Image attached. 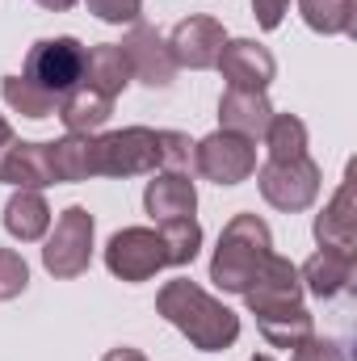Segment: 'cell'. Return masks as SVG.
Segmentation results:
<instances>
[{"mask_svg":"<svg viewBox=\"0 0 357 361\" xmlns=\"http://www.w3.org/2000/svg\"><path fill=\"white\" fill-rule=\"evenodd\" d=\"M25 286H30V265L21 261V252H13V248H0V302L17 298Z\"/></svg>","mask_w":357,"mask_h":361,"instance_id":"obj_27","label":"cell"},{"mask_svg":"<svg viewBox=\"0 0 357 361\" xmlns=\"http://www.w3.org/2000/svg\"><path fill=\"white\" fill-rule=\"evenodd\" d=\"M244 302L253 315H265V311H277V307H294L303 302V281H298V269L286 261V257H269L265 269L257 273V281L244 290Z\"/></svg>","mask_w":357,"mask_h":361,"instance_id":"obj_12","label":"cell"},{"mask_svg":"<svg viewBox=\"0 0 357 361\" xmlns=\"http://www.w3.org/2000/svg\"><path fill=\"white\" fill-rule=\"evenodd\" d=\"M298 13L315 34H357V0H298Z\"/></svg>","mask_w":357,"mask_h":361,"instance_id":"obj_23","label":"cell"},{"mask_svg":"<svg viewBox=\"0 0 357 361\" xmlns=\"http://www.w3.org/2000/svg\"><path fill=\"white\" fill-rule=\"evenodd\" d=\"M85 4H89V13H97V17L109 21V25L139 21V13H143V0H85Z\"/></svg>","mask_w":357,"mask_h":361,"instance_id":"obj_30","label":"cell"},{"mask_svg":"<svg viewBox=\"0 0 357 361\" xmlns=\"http://www.w3.org/2000/svg\"><path fill=\"white\" fill-rule=\"evenodd\" d=\"M257 328H261V336H265L269 345H277V349H294L298 341H307V336L315 332L311 311H307L303 302H294V307H277V311L257 315Z\"/></svg>","mask_w":357,"mask_h":361,"instance_id":"obj_22","label":"cell"},{"mask_svg":"<svg viewBox=\"0 0 357 361\" xmlns=\"http://www.w3.org/2000/svg\"><path fill=\"white\" fill-rule=\"evenodd\" d=\"M193 169L214 185H240L257 173V143L231 130H214L193 143Z\"/></svg>","mask_w":357,"mask_h":361,"instance_id":"obj_8","label":"cell"},{"mask_svg":"<svg viewBox=\"0 0 357 361\" xmlns=\"http://www.w3.org/2000/svg\"><path fill=\"white\" fill-rule=\"evenodd\" d=\"M353 269H357V252H345V248H320L303 269H298V281L303 290H311L315 298H337L353 286Z\"/></svg>","mask_w":357,"mask_h":361,"instance_id":"obj_14","label":"cell"},{"mask_svg":"<svg viewBox=\"0 0 357 361\" xmlns=\"http://www.w3.org/2000/svg\"><path fill=\"white\" fill-rule=\"evenodd\" d=\"M13 147H17V135H13V126L0 118V177H4V160H8Z\"/></svg>","mask_w":357,"mask_h":361,"instance_id":"obj_32","label":"cell"},{"mask_svg":"<svg viewBox=\"0 0 357 361\" xmlns=\"http://www.w3.org/2000/svg\"><path fill=\"white\" fill-rule=\"evenodd\" d=\"M55 114H59V122L68 126V135H97V130L109 122L114 101H109V97H101L97 89H89V85H76L72 92H63V97H59Z\"/></svg>","mask_w":357,"mask_h":361,"instance_id":"obj_17","label":"cell"},{"mask_svg":"<svg viewBox=\"0 0 357 361\" xmlns=\"http://www.w3.org/2000/svg\"><path fill=\"white\" fill-rule=\"evenodd\" d=\"M38 4H42V8H51V13H63V8H72L76 0H38Z\"/></svg>","mask_w":357,"mask_h":361,"instance_id":"obj_34","label":"cell"},{"mask_svg":"<svg viewBox=\"0 0 357 361\" xmlns=\"http://www.w3.org/2000/svg\"><path fill=\"white\" fill-rule=\"evenodd\" d=\"M92 214L85 206H68L59 219H55V231L47 235V248H42V265L51 277L59 281H72L89 269L92 261Z\"/></svg>","mask_w":357,"mask_h":361,"instance_id":"obj_4","label":"cell"},{"mask_svg":"<svg viewBox=\"0 0 357 361\" xmlns=\"http://www.w3.org/2000/svg\"><path fill=\"white\" fill-rule=\"evenodd\" d=\"M105 265L122 281H147L169 265V244L156 227H122L105 244Z\"/></svg>","mask_w":357,"mask_h":361,"instance_id":"obj_7","label":"cell"},{"mask_svg":"<svg viewBox=\"0 0 357 361\" xmlns=\"http://www.w3.org/2000/svg\"><path fill=\"white\" fill-rule=\"evenodd\" d=\"M160 169V130L126 126L92 135V177H143Z\"/></svg>","mask_w":357,"mask_h":361,"instance_id":"obj_3","label":"cell"},{"mask_svg":"<svg viewBox=\"0 0 357 361\" xmlns=\"http://www.w3.org/2000/svg\"><path fill=\"white\" fill-rule=\"evenodd\" d=\"M80 85L97 89L101 97H118V92L131 85V68H126V55L118 42H97L85 51V72H80Z\"/></svg>","mask_w":357,"mask_h":361,"instance_id":"obj_18","label":"cell"},{"mask_svg":"<svg viewBox=\"0 0 357 361\" xmlns=\"http://www.w3.org/2000/svg\"><path fill=\"white\" fill-rule=\"evenodd\" d=\"M290 361H345V349L337 345V341H324V336H307V341H298L294 349H290Z\"/></svg>","mask_w":357,"mask_h":361,"instance_id":"obj_29","label":"cell"},{"mask_svg":"<svg viewBox=\"0 0 357 361\" xmlns=\"http://www.w3.org/2000/svg\"><path fill=\"white\" fill-rule=\"evenodd\" d=\"M286 8H290V0H253V17H257L261 30H277Z\"/></svg>","mask_w":357,"mask_h":361,"instance_id":"obj_31","label":"cell"},{"mask_svg":"<svg viewBox=\"0 0 357 361\" xmlns=\"http://www.w3.org/2000/svg\"><path fill=\"white\" fill-rule=\"evenodd\" d=\"M47 152H51L55 185H76L92 177V135H63L47 143Z\"/></svg>","mask_w":357,"mask_h":361,"instance_id":"obj_21","label":"cell"},{"mask_svg":"<svg viewBox=\"0 0 357 361\" xmlns=\"http://www.w3.org/2000/svg\"><path fill=\"white\" fill-rule=\"evenodd\" d=\"M4 227L13 240L21 244H34L51 231V206L38 189H17L8 202H4Z\"/></svg>","mask_w":357,"mask_h":361,"instance_id":"obj_19","label":"cell"},{"mask_svg":"<svg viewBox=\"0 0 357 361\" xmlns=\"http://www.w3.org/2000/svg\"><path fill=\"white\" fill-rule=\"evenodd\" d=\"M122 55H126V68L131 76H139L147 89H169L173 76H177V63H173V51H169V38L147 25V21H131L126 38L118 42Z\"/></svg>","mask_w":357,"mask_h":361,"instance_id":"obj_9","label":"cell"},{"mask_svg":"<svg viewBox=\"0 0 357 361\" xmlns=\"http://www.w3.org/2000/svg\"><path fill=\"white\" fill-rule=\"evenodd\" d=\"M257 185H261V197H265L273 210L298 214V210H307L320 197V164L311 156L269 160V164H261V173H257Z\"/></svg>","mask_w":357,"mask_h":361,"instance_id":"obj_6","label":"cell"},{"mask_svg":"<svg viewBox=\"0 0 357 361\" xmlns=\"http://www.w3.org/2000/svg\"><path fill=\"white\" fill-rule=\"evenodd\" d=\"M273 257V235H269L265 219L257 214H236L223 235H219V248L210 257V281L227 294H244L257 273L265 269V261Z\"/></svg>","mask_w":357,"mask_h":361,"instance_id":"obj_2","label":"cell"},{"mask_svg":"<svg viewBox=\"0 0 357 361\" xmlns=\"http://www.w3.org/2000/svg\"><path fill=\"white\" fill-rule=\"evenodd\" d=\"M143 206L156 223H169V219H193L198 210V189L185 173H160V177L147 180L143 189Z\"/></svg>","mask_w":357,"mask_h":361,"instance_id":"obj_16","label":"cell"},{"mask_svg":"<svg viewBox=\"0 0 357 361\" xmlns=\"http://www.w3.org/2000/svg\"><path fill=\"white\" fill-rule=\"evenodd\" d=\"M160 235L169 244V265H189L202 248V227L198 219H169L160 223Z\"/></svg>","mask_w":357,"mask_h":361,"instance_id":"obj_26","label":"cell"},{"mask_svg":"<svg viewBox=\"0 0 357 361\" xmlns=\"http://www.w3.org/2000/svg\"><path fill=\"white\" fill-rule=\"evenodd\" d=\"M315 244H320V248H345V252H357L353 169L345 173L341 189H337V193H332V202L324 206V214H315Z\"/></svg>","mask_w":357,"mask_h":361,"instance_id":"obj_13","label":"cell"},{"mask_svg":"<svg viewBox=\"0 0 357 361\" xmlns=\"http://www.w3.org/2000/svg\"><path fill=\"white\" fill-rule=\"evenodd\" d=\"M193 164V143L181 130H160V169L164 173H185Z\"/></svg>","mask_w":357,"mask_h":361,"instance_id":"obj_28","label":"cell"},{"mask_svg":"<svg viewBox=\"0 0 357 361\" xmlns=\"http://www.w3.org/2000/svg\"><path fill=\"white\" fill-rule=\"evenodd\" d=\"M261 139L269 147V160H298V156H307V122L294 118V114H273Z\"/></svg>","mask_w":357,"mask_h":361,"instance_id":"obj_24","label":"cell"},{"mask_svg":"<svg viewBox=\"0 0 357 361\" xmlns=\"http://www.w3.org/2000/svg\"><path fill=\"white\" fill-rule=\"evenodd\" d=\"M101 361H147V357H143L139 349H131V345H122V349H109V353H105Z\"/></svg>","mask_w":357,"mask_h":361,"instance_id":"obj_33","label":"cell"},{"mask_svg":"<svg viewBox=\"0 0 357 361\" xmlns=\"http://www.w3.org/2000/svg\"><path fill=\"white\" fill-rule=\"evenodd\" d=\"M0 180H4V185H17V189H47V185H55L47 143H25V139H17V147H13L8 160H4V177Z\"/></svg>","mask_w":357,"mask_h":361,"instance_id":"obj_20","label":"cell"},{"mask_svg":"<svg viewBox=\"0 0 357 361\" xmlns=\"http://www.w3.org/2000/svg\"><path fill=\"white\" fill-rule=\"evenodd\" d=\"M227 42V30L223 21L214 17H185L177 21V30L169 34V51H173V63L177 68H193V72H206L219 63V51Z\"/></svg>","mask_w":357,"mask_h":361,"instance_id":"obj_10","label":"cell"},{"mask_svg":"<svg viewBox=\"0 0 357 361\" xmlns=\"http://www.w3.org/2000/svg\"><path fill=\"white\" fill-rule=\"evenodd\" d=\"M85 42L63 34V38H42L30 47L25 55V80H34L38 89H47L51 97H63L80 85V72H85Z\"/></svg>","mask_w":357,"mask_h":361,"instance_id":"obj_5","label":"cell"},{"mask_svg":"<svg viewBox=\"0 0 357 361\" xmlns=\"http://www.w3.org/2000/svg\"><path fill=\"white\" fill-rule=\"evenodd\" d=\"M227 80V89H257L265 92L269 80L277 76V59L269 55V47L253 42V38H227L214 63Z\"/></svg>","mask_w":357,"mask_h":361,"instance_id":"obj_11","label":"cell"},{"mask_svg":"<svg viewBox=\"0 0 357 361\" xmlns=\"http://www.w3.org/2000/svg\"><path fill=\"white\" fill-rule=\"evenodd\" d=\"M248 361H273V357H265V353H257V357H248Z\"/></svg>","mask_w":357,"mask_h":361,"instance_id":"obj_35","label":"cell"},{"mask_svg":"<svg viewBox=\"0 0 357 361\" xmlns=\"http://www.w3.org/2000/svg\"><path fill=\"white\" fill-rule=\"evenodd\" d=\"M156 311L202 353H223V349H231L240 341V315L231 307H223L214 294H206L189 277H177V281L160 286Z\"/></svg>","mask_w":357,"mask_h":361,"instance_id":"obj_1","label":"cell"},{"mask_svg":"<svg viewBox=\"0 0 357 361\" xmlns=\"http://www.w3.org/2000/svg\"><path fill=\"white\" fill-rule=\"evenodd\" d=\"M0 92H4V101H8L21 118H51L55 105H59V97H51L47 89H38V85L25 80V76H4V80H0Z\"/></svg>","mask_w":357,"mask_h":361,"instance_id":"obj_25","label":"cell"},{"mask_svg":"<svg viewBox=\"0 0 357 361\" xmlns=\"http://www.w3.org/2000/svg\"><path fill=\"white\" fill-rule=\"evenodd\" d=\"M273 118V105H269L265 92L257 89H227L219 101V130H231V135H244V139H261Z\"/></svg>","mask_w":357,"mask_h":361,"instance_id":"obj_15","label":"cell"}]
</instances>
